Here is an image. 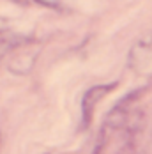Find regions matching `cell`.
Masks as SVG:
<instances>
[{
    "label": "cell",
    "instance_id": "cell-1",
    "mask_svg": "<svg viewBox=\"0 0 152 154\" xmlns=\"http://www.w3.org/2000/svg\"><path fill=\"white\" fill-rule=\"evenodd\" d=\"M41 46L35 45L34 41L23 39L18 46L11 51V59H9V71L14 75H27L34 69V64L37 60Z\"/></svg>",
    "mask_w": 152,
    "mask_h": 154
},
{
    "label": "cell",
    "instance_id": "cell-3",
    "mask_svg": "<svg viewBox=\"0 0 152 154\" xmlns=\"http://www.w3.org/2000/svg\"><path fill=\"white\" fill-rule=\"evenodd\" d=\"M23 39L18 37L16 34L9 30H0V64L5 59V55H11V51L14 50Z\"/></svg>",
    "mask_w": 152,
    "mask_h": 154
},
{
    "label": "cell",
    "instance_id": "cell-4",
    "mask_svg": "<svg viewBox=\"0 0 152 154\" xmlns=\"http://www.w3.org/2000/svg\"><path fill=\"white\" fill-rule=\"evenodd\" d=\"M14 2H25V0H14Z\"/></svg>",
    "mask_w": 152,
    "mask_h": 154
},
{
    "label": "cell",
    "instance_id": "cell-5",
    "mask_svg": "<svg viewBox=\"0 0 152 154\" xmlns=\"http://www.w3.org/2000/svg\"><path fill=\"white\" fill-rule=\"evenodd\" d=\"M0 138H2V137H0Z\"/></svg>",
    "mask_w": 152,
    "mask_h": 154
},
{
    "label": "cell",
    "instance_id": "cell-2",
    "mask_svg": "<svg viewBox=\"0 0 152 154\" xmlns=\"http://www.w3.org/2000/svg\"><path fill=\"white\" fill-rule=\"evenodd\" d=\"M119 83L113 82V83H105V85H94L90 87L87 92L83 94V99H81V115H83V126L92 121L94 117V110L96 106L103 101V97H106L108 94L111 92Z\"/></svg>",
    "mask_w": 152,
    "mask_h": 154
}]
</instances>
